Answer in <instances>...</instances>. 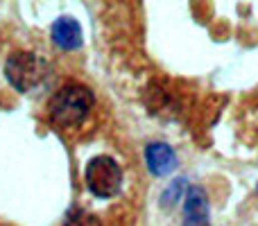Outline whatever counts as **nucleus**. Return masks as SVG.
Returning <instances> with one entry per match:
<instances>
[{"mask_svg": "<svg viewBox=\"0 0 258 226\" xmlns=\"http://www.w3.org/2000/svg\"><path fill=\"white\" fill-rule=\"evenodd\" d=\"M93 107V93L82 84H68L59 89L50 100V118L61 127L77 124Z\"/></svg>", "mask_w": 258, "mask_h": 226, "instance_id": "1", "label": "nucleus"}, {"mask_svg": "<svg viewBox=\"0 0 258 226\" xmlns=\"http://www.w3.org/2000/svg\"><path fill=\"white\" fill-rule=\"evenodd\" d=\"M45 72H48L45 61L32 52H14L5 66V75H7L9 84L21 93L34 91L45 80Z\"/></svg>", "mask_w": 258, "mask_h": 226, "instance_id": "2", "label": "nucleus"}, {"mask_svg": "<svg viewBox=\"0 0 258 226\" xmlns=\"http://www.w3.org/2000/svg\"><path fill=\"white\" fill-rule=\"evenodd\" d=\"M86 186L98 197H116L122 186V170L111 156H93L86 165Z\"/></svg>", "mask_w": 258, "mask_h": 226, "instance_id": "3", "label": "nucleus"}, {"mask_svg": "<svg viewBox=\"0 0 258 226\" xmlns=\"http://www.w3.org/2000/svg\"><path fill=\"white\" fill-rule=\"evenodd\" d=\"M183 226H211L209 222V199L200 186H190L183 204Z\"/></svg>", "mask_w": 258, "mask_h": 226, "instance_id": "4", "label": "nucleus"}, {"mask_svg": "<svg viewBox=\"0 0 258 226\" xmlns=\"http://www.w3.org/2000/svg\"><path fill=\"white\" fill-rule=\"evenodd\" d=\"M52 41L61 50H77L82 45V27L75 18L61 16L52 23Z\"/></svg>", "mask_w": 258, "mask_h": 226, "instance_id": "5", "label": "nucleus"}, {"mask_svg": "<svg viewBox=\"0 0 258 226\" xmlns=\"http://www.w3.org/2000/svg\"><path fill=\"white\" fill-rule=\"evenodd\" d=\"M145 159H147V168H150L154 174H159V177L168 174L170 170L177 165L172 147L165 145V142H152V145H147Z\"/></svg>", "mask_w": 258, "mask_h": 226, "instance_id": "6", "label": "nucleus"}]
</instances>
